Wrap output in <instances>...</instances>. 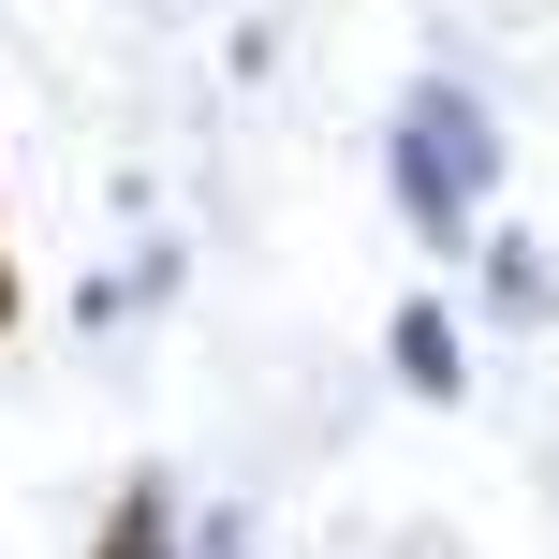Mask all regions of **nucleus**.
<instances>
[{
    "mask_svg": "<svg viewBox=\"0 0 559 559\" xmlns=\"http://www.w3.org/2000/svg\"><path fill=\"white\" fill-rule=\"evenodd\" d=\"M383 354H397V383H413V397H472V338H456V309H397Z\"/></svg>",
    "mask_w": 559,
    "mask_h": 559,
    "instance_id": "20e7f679",
    "label": "nucleus"
},
{
    "mask_svg": "<svg viewBox=\"0 0 559 559\" xmlns=\"http://www.w3.org/2000/svg\"><path fill=\"white\" fill-rule=\"evenodd\" d=\"M486 324H559V251L545 236H486Z\"/></svg>",
    "mask_w": 559,
    "mask_h": 559,
    "instance_id": "7ed1b4c3",
    "label": "nucleus"
},
{
    "mask_svg": "<svg viewBox=\"0 0 559 559\" xmlns=\"http://www.w3.org/2000/svg\"><path fill=\"white\" fill-rule=\"evenodd\" d=\"M104 559H177V531H163V486H133V501H118V531H104Z\"/></svg>",
    "mask_w": 559,
    "mask_h": 559,
    "instance_id": "39448f33",
    "label": "nucleus"
},
{
    "mask_svg": "<svg viewBox=\"0 0 559 559\" xmlns=\"http://www.w3.org/2000/svg\"><path fill=\"white\" fill-rule=\"evenodd\" d=\"M192 559H265V531H251V501H206V515H192Z\"/></svg>",
    "mask_w": 559,
    "mask_h": 559,
    "instance_id": "423d86ee",
    "label": "nucleus"
},
{
    "mask_svg": "<svg viewBox=\"0 0 559 559\" xmlns=\"http://www.w3.org/2000/svg\"><path fill=\"white\" fill-rule=\"evenodd\" d=\"M383 177H397V222H413L427 251H472V206L501 192V118L456 74H427L413 104H397V133H383Z\"/></svg>",
    "mask_w": 559,
    "mask_h": 559,
    "instance_id": "f257e3e1",
    "label": "nucleus"
},
{
    "mask_svg": "<svg viewBox=\"0 0 559 559\" xmlns=\"http://www.w3.org/2000/svg\"><path fill=\"white\" fill-rule=\"evenodd\" d=\"M177 280H192V265H177V236H147L133 265H104V280L74 295V324H88V338H118V324H147V309H177Z\"/></svg>",
    "mask_w": 559,
    "mask_h": 559,
    "instance_id": "f03ea898",
    "label": "nucleus"
}]
</instances>
